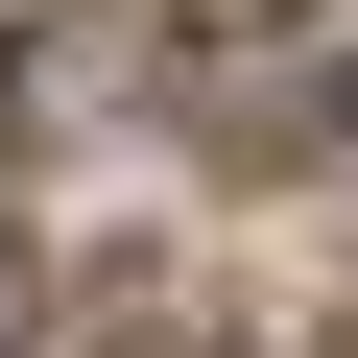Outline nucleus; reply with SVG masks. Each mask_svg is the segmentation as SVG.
Masks as SVG:
<instances>
[{
	"mask_svg": "<svg viewBox=\"0 0 358 358\" xmlns=\"http://www.w3.org/2000/svg\"><path fill=\"white\" fill-rule=\"evenodd\" d=\"M310 120H358V48H334V96H310Z\"/></svg>",
	"mask_w": 358,
	"mask_h": 358,
	"instance_id": "1",
	"label": "nucleus"
},
{
	"mask_svg": "<svg viewBox=\"0 0 358 358\" xmlns=\"http://www.w3.org/2000/svg\"><path fill=\"white\" fill-rule=\"evenodd\" d=\"M0 310H24V239H0Z\"/></svg>",
	"mask_w": 358,
	"mask_h": 358,
	"instance_id": "2",
	"label": "nucleus"
}]
</instances>
